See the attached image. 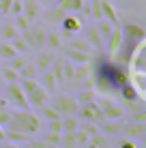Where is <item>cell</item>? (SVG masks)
<instances>
[{"label": "cell", "mask_w": 146, "mask_h": 148, "mask_svg": "<svg viewBox=\"0 0 146 148\" xmlns=\"http://www.w3.org/2000/svg\"><path fill=\"white\" fill-rule=\"evenodd\" d=\"M4 108H9V105H7V101H4V97H0V112H2Z\"/></svg>", "instance_id": "b9f144b4"}, {"label": "cell", "mask_w": 146, "mask_h": 148, "mask_svg": "<svg viewBox=\"0 0 146 148\" xmlns=\"http://www.w3.org/2000/svg\"><path fill=\"white\" fill-rule=\"evenodd\" d=\"M75 101L80 103H88V101H95L97 99V92H95V88H77V92L73 95Z\"/></svg>", "instance_id": "cb8c5ba5"}, {"label": "cell", "mask_w": 146, "mask_h": 148, "mask_svg": "<svg viewBox=\"0 0 146 148\" xmlns=\"http://www.w3.org/2000/svg\"><path fill=\"white\" fill-rule=\"evenodd\" d=\"M64 13H67V11H64L62 7H58V4H52V7H47V11H45V17H47L49 22H60Z\"/></svg>", "instance_id": "f1b7e54d"}, {"label": "cell", "mask_w": 146, "mask_h": 148, "mask_svg": "<svg viewBox=\"0 0 146 148\" xmlns=\"http://www.w3.org/2000/svg\"><path fill=\"white\" fill-rule=\"evenodd\" d=\"M84 28V24H82V17H80L77 13H64L62 15V19H60V37H64V39H71V37H75V34L80 32V30Z\"/></svg>", "instance_id": "5b68a950"}, {"label": "cell", "mask_w": 146, "mask_h": 148, "mask_svg": "<svg viewBox=\"0 0 146 148\" xmlns=\"http://www.w3.org/2000/svg\"><path fill=\"white\" fill-rule=\"evenodd\" d=\"M0 75H2L4 84H11V82H19V73L15 69H11L9 64H4L2 69H0Z\"/></svg>", "instance_id": "4dcf8cb0"}, {"label": "cell", "mask_w": 146, "mask_h": 148, "mask_svg": "<svg viewBox=\"0 0 146 148\" xmlns=\"http://www.w3.org/2000/svg\"><path fill=\"white\" fill-rule=\"evenodd\" d=\"M19 34L26 39V43L30 45L32 52H37V49H41L45 45V30H43V26H39V24H34V22L30 24L24 32H19Z\"/></svg>", "instance_id": "8992f818"}, {"label": "cell", "mask_w": 146, "mask_h": 148, "mask_svg": "<svg viewBox=\"0 0 146 148\" xmlns=\"http://www.w3.org/2000/svg\"><path fill=\"white\" fill-rule=\"evenodd\" d=\"M101 54L95 56L93 62V84L101 92H116L125 82H129V73L123 64H112L105 58H101Z\"/></svg>", "instance_id": "6da1fadb"}, {"label": "cell", "mask_w": 146, "mask_h": 148, "mask_svg": "<svg viewBox=\"0 0 146 148\" xmlns=\"http://www.w3.org/2000/svg\"><path fill=\"white\" fill-rule=\"evenodd\" d=\"M67 47H73L77 52H86V54H95V47L86 41V37H77V34L67 41Z\"/></svg>", "instance_id": "e0dca14e"}, {"label": "cell", "mask_w": 146, "mask_h": 148, "mask_svg": "<svg viewBox=\"0 0 146 148\" xmlns=\"http://www.w3.org/2000/svg\"><path fill=\"white\" fill-rule=\"evenodd\" d=\"M62 49V54L67 56V60H71L73 64H80V62H90L93 60V54H86V52H77V49H73V47H60Z\"/></svg>", "instance_id": "9a60e30c"}, {"label": "cell", "mask_w": 146, "mask_h": 148, "mask_svg": "<svg viewBox=\"0 0 146 148\" xmlns=\"http://www.w3.org/2000/svg\"><path fill=\"white\" fill-rule=\"evenodd\" d=\"M13 0H0V15H9V7Z\"/></svg>", "instance_id": "ab89813d"}, {"label": "cell", "mask_w": 146, "mask_h": 148, "mask_svg": "<svg viewBox=\"0 0 146 148\" xmlns=\"http://www.w3.org/2000/svg\"><path fill=\"white\" fill-rule=\"evenodd\" d=\"M86 146H88V148H108V146H110V135L99 133V131H97V133L88 135Z\"/></svg>", "instance_id": "ac0fdd59"}, {"label": "cell", "mask_w": 146, "mask_h": 148, "mask_svg": "<svg viewBox=\"0 0 146 148\" xmlns=\"http://www.w3.org/2000/svg\"><path fill=\"white\" fill-rule=\"evenodd\" d=\"M17 54L15 47L11 45V41H0V60H9Z\"/></svg>", "instance_id": "d6a6232c"}, {"label": "cell", "mask_w": 146, "mask_h": 148, "mask_svg": "<svg viewBox=\"0 0 146 148\" xmlns=\"http://www.w3.org/2000/svg\"><path fill=\"white\" fill-rule=\"evenodd\" d=\"M45 45H47L52 52H58L62 47V39H60V32L52 30V32H45Z\"/></svg>", "instance_id": "7402d4cb"}, {"label": "cell", "mask_w": 146, "mask_h": 148, "mask_svg": "<svg viewBox=\"0 0 146 148\" xmlns=\"http://www.w3.org/2000/svg\"><path fill=\"white\" fill-rule=\"evenodd\" d=\"M39 84L43 86L45 90H47L49 95H54L58 90V84H56V79H54V75H52V71L49 69H45V71H41V73H39Z\"/></svg>", "instance_id": "2e32d148"}, {"label": "cell", "mask_w": 146, "mask_h": 148, "mask_svg": "<svg viewBox=\"0 0 146 148\" xmlns=\"http://www.w3.org/2000/svg\"><path fill=\"white\" fill-rule=\"evenodd\" d=\"M47 131L62 133V122H60V118H56V120H47Z\"/></svg>", "instance_id": "8d00e7d4"}, {"label": "cell", "mask_w": 146, "mask_h": 148, "mask_svg": "<svg viewBox=\"0 0 146 148\" xmlns=\"http://www.w3.org/2000/svg\"><path fill=\"white\" fill-rule=\"evenodd\" d=\"M86 41L90 45L95 47V54H101V52H105V45H103V39L99 37V32H97V26H88L86 30Z\"/></svg>", "instance_id": "5bb4252c"}, {"label": "cell", "mask_w": 146, "mask_h": 148, "mask_svg": "<svg viewBox=\"0 0 146 148\" xmlns=\"http://www.w3.org/2000/svg\"><path fill=\"white\" fill-rule=\"evenodd\" d=\"M2 86H4V79H2V75H0V90H2Z\"/></svg>", "instance_id": "ee69618b"}, {"label": "cell", "mask_w": 146, "mask_h": 148, "mask_svg": "<svg viewBox=\"0 0 146 148\" xmlns=\"http://www.w3.org/2000/svg\"><path fill=\"white\" fill-rule=\"evenodd\" d=\"M90 15L95 19H101V0H90Z\"/></svg>", "instance_id": "d590c367"}, {"label": "cell", "mask_w": 146, "mask_h": 148, "mask_svg": "<svg viewBox=\"0 0 146 148\" xmlns=\"http://www.w3.org/2000/svg\"><path fill=\"white\" fill-rule=\"evenodd\" d=\"M60 122H62V131H77V127H80V120H77V116H75V114L62 116Z\"/></svg>", "instance_id": "1f68e13d"}, {"label": "cell", "mask_w": 146, "mask_h": 148, "mask_svg": "<svg viewBox=\"0 0 146 148\" xmlns=\"http://www.w3.org/2000/svg\"><path fill=\"white\" fill-rule=\"evenodd\" d=\"M101 17L110 19L112 24H120L118 13H116V9H114V4L110 2V0H101Z\"/></svg>", "instance_id": "44dd1931"}, {"label": "cell", "mask_w": 146, "mask_h": 148, "mask_svg": "<svg viewBox=\"0 0 146 148\" xmlns=\"http://www.w3.org/2000/svg\"><path fill=\"white\" fill-rule=\"evenodd\" d=\"M37 116H39L41 120H56V118H62V116H60L58 112L52 108V105H47V103L41 105V108H37Z\"/></svg>", "instance_id": "603a6c76"}, {"label": "cell", "mask_w": 146, "mask_h": 148, "mask_svg": "<svg viewBox=\"0 0 146 148\" xmlns=\"http://www.w3.org/2000/svg\"><path fill=\"white\" fill-rule=\"evenodd\" d=\"M43 142L45 146H60V133H56V131H47V133L43 135Z\"/></svg>", "instance_id": "836d02e7"}, {"label": "cell", "mask_w": 146, "mask_h": 148, "mask_svg": "<svg viewBox=\"0 0 146 148\" xmlns=\"http://www.w3.org/2000/svg\"><path fill=\"white\" fill-rule=\"evenodd\" d=\"M56 58V52H52V49H45V52H41V49H37V56H34V67L39 69V73L45 69H49V64H52V60Z\"/></svg>", "instance_id": "7c38bea8"}, {"label": "cell", "mask_w": 146, "mask_h": 148, "mask_svg": "<svg viewBox=\"0 0 146 148\" xmlns=\"http://www.w3.org/2000/svg\"><path fill=\"white\" fill-rule=\"evenodd\" d=\"M22 77H30V79L39 77V69L34 67V62H32V60H28V62L24 64L22 69H19V79H22Z\"/></svg>", "instance_id": "83f0119b"}, {"label": "cell", "mask_w": 146, "mask_h": 148, "mask_svg": "<svg viewBox=\"0 0 146 148\" xmlns=\"http://www.w3.org/2000/svg\"><path fill=\"white\" fill-rule=\"evenodd\" d=\"M39 4H41V7H52V4H56L58 0H37Z\"/></svg>", "instance_id": "60d3db41"}, {"label": "cell", "mask_w": 146, "mask_h": 148, "mask_svg": "<svg viewBox=\"0 0 146 148\" xmlns=\"http://www.w3.org/2000/svg\"><path fill=\"white\" fill-rule=\"evenodd\" d=\"M22 13L26 15V19L32 24V22H37V19L41 17V4H39L37 0H24Z\"/></svg>", "instance_id": "4fadbf2b"}, {"label": "cell", "mask_w": 146, "mask_h": 148, "mask_svg": "<svg viewBox=\"0 0 146 148\" xmlns=\"http://www.w3.org/2000/svg\"><path fill=\"white\" fill-rule=\"evenodd\" d=\"M0 142H4V127L0 125Z\"/></svg>", "instance_id": "7bdbcfd3"}, {"label": "cell", "mask_w": 146, "mask_h": 148, "mask_svg": "<svg viewBox=\"0 0 146 148\" xmlns=\"http://www.w3.org/2000/svg\"><path fill=\"white\" fill-rule=\"evenodd\" d=\"M99 105V112H101L103 120H120L127 116L125 108L120 105V101H112L110 97H101V99H95Z\"/></svg>", "instance_id": "277c9868"}, {"label": "cell", "mask_w": 146, "mask_h": 148, "mask_svg": "<svg viewBox=\"0 0 146 148\" xmlns=\"http://www.w3.org/2000/svg\"><path fill=\"white\" fill-rule=\"evenodd\" d=\"M11 45L15 47V52L17 54H32V49H30V45L26 43V39L22 37V34H17V37L11 39Z\"/></svg>", "instance_id": "4316f807"}, {"label": "cell", "mask_w": 146, "mask_h": 148, "mask_svg": "<svg viewBox=\"0 0 146 148\" xmlns=\"http://www.w3.org/2000/svg\"><path fill=\"white\" fill-rule=\"evenodd\" d=\"M120 133H125L127 137H131L135 142H142L146 137V122H129L127 127L120 129Z\"/></svg>", "instance_id": "30bf717a"}, {"label": "cell", "mask_w": 146, "mask_h": 148, "mask_svg": "<svg viewBox=\"0 0 146 148\" xmlns=\"http://www.w3.org/2000/svg\"><path fill=\"white\" fill-rule=\"evenodd\" d=\"M26 62H28V54H15L13 58H9V60H7V64H9L11 69H15L17 73H19V69H22Z\"/></svg>", "instance_id": "f546056e"}, {"label": "cell", "mask_w": 146, "mask_h": 148, "mask_svg": "<svg viewBox=\"0 0 146 148\" xmlns=\"http://www.w3.org/2000/svg\"><path fill=\"white\" fill-rule=\"evenodd\" d=\"M118 146L120 148H138L135 140H131V137H123V140H118Z\"/></svg>", "instance_id": "f35d334b"}, {"label": "cell", "mask_w": 146, "mask_h": 148, "mask_svg": "<svg viewBox=\"0 0 146 148\" xmlns=\"http://www.w3.org/2000/svg\"><path fill=\"white\" fill-rule=\"evenodd\" d=\"M17 34H19V30L13 22H4L2 28H0V39L2 41H11L13 37H17Z\"/></svg>", "instance_id": "d4e9b609"}, {"label": "cell", "mask_w": 146, "mask_h": 148, "mask_svg": "<svg viewBox=\"0 0 146 148\" xmlns=\"http://www.w3.org/2000/svg\"><path fill=\"white\" fill-rule=\"evenodd\" d=\"M13 17H15V26H17V30H19V32H24V30H26L28 26H30V22H28V19H26V15H24V13H17V15H13Z\"/></svg>", "instance_id": "e575fe53"}, {"label": "cell", "mask_w": 146, "mask_h": 148, "mask_svg": "<svg viewBox=\"0 0 146 148\" xmlns=\"http://www.w3.org/2000/svg\"><path fill=\"white\" fill-rule=\"evenodd\" d=\"M26 101H28V108H41V105H45L49 101V92L43 88L41 84H37L32 90H28L26 92Z\"/></svg>", "instance_id": "9c48e42d"}, {"label": "cell", "mask_w": 146, "mask_h": 148, "mask_svg": "<svg viewBox=\"0 0 146 148\" xmlns=\"http://www.w3.org/2000/svg\"><path fill=\"white\" fill-rule=\"evenodd\" d=\"M22 7H24V0H13V2H11V7H9V13H11V15L22 13Z\"/></svg>", "instance_id": "74e56055"}, {"label": "cell", "mask_w": 146, "mask_h": 148, "mask_svg": "<svg viewBox=\"0 0 146 148\" xmlns=\"http://www.w3.org/2000/svg\"><path fill=\"white\" fill-rule=\"evenodd\" d=\"M120 43H123V28H120V24H116L112 30V34H110V39L105 41V49H108V56L116 54L120 49Z\"/></svg>", "instance_id": "8fae6325"}, {"label": "cell", "mask_w": 146, "mask_h": 148, "mask_svg": "<svg viewBox=\"0 0 146 148\" xmlns=\"http://www.w3.org/2000/svg\"><path fill=\"white\" fill-rule=\"evenodd\" d=\"M75 116H77V120H93V122H101L103 116L101 112H99V105L97 101H88V103H80L77 110H75Z\"/></svg>", "instance_id": "ba28073f"}, {"label": "cell", "mask_w": 146, "mask_h": 148, "mask_svg": "<svg viewBox=\"0 0 146 148\" xmlns=\"http://www.w3.org/2000/svg\"><path fill=\"white\" fill-rule=\"evenodd\" d=\"M97 32H99V37L103 39V45H105V41L110 39V34H112V30H114V26L116 24H112L110 19H105V17H101V19H97Z\"/></svg>", "instance_id": "ffe728a7"}, {"label": "cell", "mask_w": 146, "mask_h": 148, "mask_svg": "<svg viewBox=\"0 0 146 148\" xmlns=\"http://www.w3.org/2000/svg\"><path fill=\"white\" fill-rule=\"evenodd\" d=\"M99 129H101L105 135H116V133H120L123 125H118L116 120H101L99 122Z\"/></svg>", "instance_id": "484cf974"}, {"label": "cell", "mask_w": 146, "mask_h": 148, "mask_svg": "<svg viewBox=\"0 0 146 148\" xmlns=\"http://www.w3.org/2000/svg\"><path fill=\"white\" fill-rule=\"evenodd\" d=\"M30 140L28 133L24 131H17V129H4V142H13V144H26Z\"/></svg>", "instance_id": "d6986e66"}, {"label": "cell", "mask_w": 146, "mask_h": 148, "mask_svg": "<svg viewBox=\"0 0 146 148\" xmlns=\"http://www.w3.org/2000/svg\"><path fill=\"white\" fill-rule=\"evenodd\" d=\"M4 101H7L9 108L13 110H28V101H26V92H24V88L19 86V82H11V84H4Z\"/></svg>", "instance_id": "3957f363"}, {"label": "cell", "mask_w": 146, "mask_h": 148, "mask_svg": "<svg viewBox=\"0 0 146 148\" xmlns=\"http://www.w3.org/2000/svg\"><path fill=\"white\" fill-rule=\"evenodd\" d=\"M52 108L56 110L60 116H71V114H75V110H77V101H75V97L71 92H62V95H58L56 99H54Z\"/></svg>", "instance_id": "52a82bcc"}, {"label": "cell", "mask_w": 146, "mask_h": 148, "mask_svg": "<svg viewBox=\"0 0 146 148\" xmlns=\"http://www.w3.org/2000/svg\"><path fill=\"white\" fill-rule=\"evenodd\" d=\"M43 120L39 118L34 112L30 110H13L11 112V120L4 129H17V131H24L28 135H34L39 129H41Z\"/></svg>", "instance_id": "7a4b0ae2"}]
</instances>
